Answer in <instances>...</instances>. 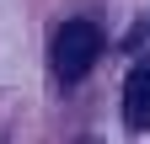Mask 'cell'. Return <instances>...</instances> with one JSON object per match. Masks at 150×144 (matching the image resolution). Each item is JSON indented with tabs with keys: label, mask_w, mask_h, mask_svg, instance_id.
<instances>
[{
	"label": "cell",
	"mask_w": 150,
	"mask_h": 144,
	"mask_svg": "<svg viewBox=\"0 0 150 144\" xmlns=\"http://www.w3.org/2000/svg\"><path fill=\"white\" fill-rule=\"evenodd\" d=\"M97 53H102V27L86 22V16H75V22H64L54 32V75L64 85H75L91 64H97Z\"/></svg>",
	"instance_id": "6da1fadb"
},
{
	"label": "cell",
	"mask_w": 150,
	"mask_h": 144,
	"mask_svg": "<svg viewBox=\"0 0 150 144\" xmlns=\"http://www.w3.org/2000/svg\"><path fill=\"white\" fill-rule=\"evenodd\" d=\"M123 123L134 134H150V59L134 64L123 80Z\"/></svg>",
	"instance_id": "7a4b0ae2"
}]
</instances>
